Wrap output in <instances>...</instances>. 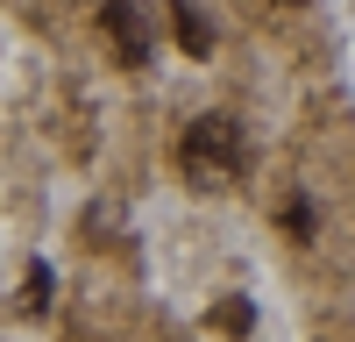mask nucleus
Instances as JSON below:
<instances>
[{
    "label": "nucleus",
    "instance_id": "obj_1",
    "mask_svg": "<svg viewBox=\"0 0 355 342\" xmlns=\"http://www.w3.org/2000/svg\"><path fill=\"white\" fill-rule=\"evenodd\" d=\"M178 164H185V179L199 193L234 186L242 179V129H234L227 114H199V122L185 129V142H178Z\"/></svg>",
    "mask_w": 355,
    "mask_h": 342
},
{
    "label": "nucleus",
    "instance_id": "obj_2",
    "mask_svg": "<svg viewBox=\"0 0 355 342\" xmlns=\"http://www.w3.org/2000/svg\"><path fill=\"white\" fill-rule=\"evenodd\" d=\"M100 28H107V43H114L121 65H150V8H142V0H107Z\"/></svg>",
    "mask_w": 355,
    "mask_h": 342
},
{
    "label": "nucleus",
    "instance_id": "obj_3",
    "mask_svg": "<svg viewBox=\"0 0 355 342\" xmlns=\"http://www.w3.org/2000/svg\"><path fill=\"white\" fill-rule=\"evenodd\" d=\"M171 15H178V43H185L192 57H206V50H214V36H206V22H199V8H192V0H171Z\"/></svg>",
    "mask_w": 355,
    "mask_h": 342
},
{
    "label": "nucleus",
    "instance_id": "obj_4",
    "mask_svg": "<svg viewBox=\"0 0 355 342\" xmlns=\"http://www.w3.org/2000/svg\"><path fill=\"white\" fill-rule=\"evenodd\" d=\"M21 307H28V314H43V307H50V264H28V285H21Z\"/></svg>",
    "mask_w": 355,
    "mask_h": 342
},
{
    "label": "nucleus",
    "instance_id": "obj_5",
    "mask_svg": "<svg viewBox=\"0 0 355 342\" xmlns=\"http://www.w3.org/2000/svg\"><path fill=\"white\" fill-rule=\"evenodd\" d=\"M249 321H256L249 300H220V328H227V335H249Z\"/></svg>",
    "mask_w": 355,
    "mask_h": 342
},
{
    "label": "nucleus",
    "instance_id": "obj_6",
    "mask_svg": "<svg viewBox=\"0 0 355 342\" xmlns=\"http://www.w3.org/2000/svg\"><path fill=\"white\" fill-rule=\"evenodd\" d=\"M284 228H291V236H313V207H306V200H291V207H284Z\"/></svg>",
    "mask_w": 355,
    "mask_h": 342
},
{
    "label": "nucleus",
    "instance_id": "obj_7",
    "mask_svg": "<svg viewBox=\"0 0 355 342\" xmlns=\"http://www.w3.org/2000/svg\"><path fill=\"white\" fill-rule=\"evenodd\" d=\"M284 8H306V0H284Z\"/></svg>",
    "mask_w": 355,
    "mask_h": 342
}]
</instances>
